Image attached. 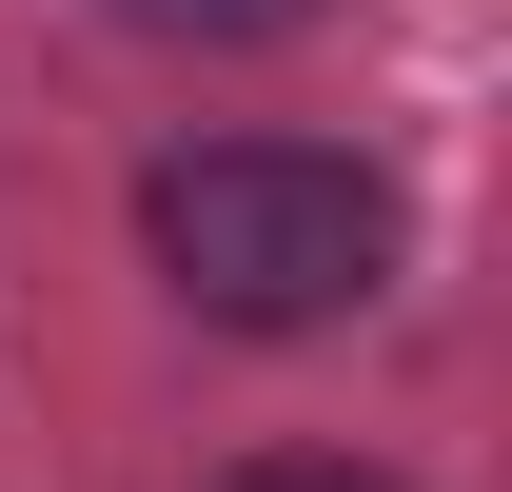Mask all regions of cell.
Listing matches in <instances>:
<instances>
[{
  "label": "cell",
  "instance_id": "cell-1",
  "mask_svg": "<svg viewBox=\"0 0 512 492\" xmlns=\"http://www.w3.org/2000/svg\"><path fill=\"white\" fill-rule=\"evenodd\" d=\"M138 237L217 335H335V315L394 296V178L355 138H178L138 178Z\"/></svg>",
  "mask_w": 512,
  "mask_h": 492
},
{
  "label": "cell",
  "instance_id": "cell-2",
  "mask_svg": "<svg viewBox=\"0 0 512 492\" xmlns=\"http://www.w3.org/2000/svg\"><path fill=\"white\" fill-rule=\"evenodd\" d=\"M99 20H138V40H197V60H237V40H296L316 0H99Z\"/></svg>",
  "mask_w": 512,
  "mask_h": 492
},
{
  "label": "cell",
  "instance_id": "cell-3",
  "mask_svg": "<svg viewBox=\"0 0 512 492\" xmlns=\"http://www.w3.org/2000/svg\"><path fill=\"white\" fill-rule=\"evenodd\" d=\"M217 492H414V473H375V453H256V473H217Z\"/></svg>",
  "mask_w": 512,
  "mask_h": 492
}]
</instances>
